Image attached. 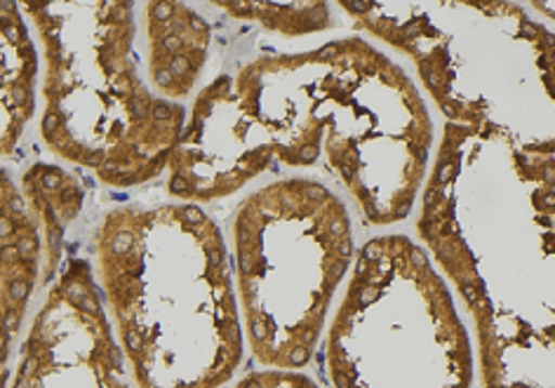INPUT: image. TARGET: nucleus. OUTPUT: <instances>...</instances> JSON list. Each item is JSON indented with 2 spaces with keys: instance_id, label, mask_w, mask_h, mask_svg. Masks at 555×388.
I'll list each match as a JSON object with an SVG mask.
<instances>
[{
  "instance_id": "1",
  "label": "nucleus",
  "mask_w": 555,
  "mask_h": 388,
  "mask_svg": "<svg viewBox=\"0 0 555 388\" xmlns=\"http://www.w3.org/2000/svg\"><path fill=\"white\" fill-rule=\"evenodd\" d=\"M416 233L474 321L482 388H555V156L446 122Z\"/></svg>"
},
{
  "instance_id": "2",
  "label": "nucleus",
  "mask_w": 555,
  "mask_h": 388,
  "mask_svg": "<svg viewBox=\"0 0 555 388\" xmlns=\"http://www.w3.org/2000/svg\"><path fill=\"white\" fill-rule=\"evenodd\" d=\"M233 80L275 160L323 168L367 227L400 224L420 205L436 128L422 88L391 54L344 36L313 50L261 54Z\"/></svg>"
},
{
  "instance_id": "3",
  "label": "nucleus",
  "mask_w": 555,
  "mask_h": 388,
  "mask_svg": "<svg viewBox=\"0 0 555 388\" xmlns=\"http://www.w3.org/2000/svg\"><path fill=\"white\" fill-rule=\"evenodd\" d=\"M96 279L137 388H221L245 329L217 221L193 203L120 205L94 233Z\"/></svg>"
},
{
  "instance_id": "4",
  "label": "nucleus",
  "mask_w": 555,
  "mask_h": 388,
  "mask_svg": "<svg viewBox=\"0 0 555 388\" xmlns=\"http://www.w3.org/2000/svg\"><path fill=\"white\" fill-rule=\"evenodd\" d=\"M358 31L405 54L448 122L555 156V20L532 3H337Z\"/></svg>"
},
{
  "instance_id": "5",
  "label": "nucleus",
  "mask_w": 555,
  "mask_h": 388,
  "mask_svg": "<svg viewBox=\"0 0 555 388\" xmlns=\"http://www.w3.org/2000/svg\"><path fill=\"white\" fill-rule=\"evenodd\" d=\"M22 10L43 48L46 146L111 189L154 182L168 170L189 116L139 74L134 3L29 0Z\"/></svg>"
},
{
  "instance_id": "6",
  "label": "nucleus",
  "mask_w": 555,
  "mask_h": 388,
  "mask_svg": "<svg viewBox=\"0 0 555 388\" xmlns=\"http://www.w3.org/2000/svg\"><path fill=\"white\" fill-rule=\"evenodd\" d=\"M356 255L349 205L321 179H278L235 207L231 259L259 365L297 372L311 363Z\"/></svg>"
},
{
  "instance_id": "7",
  "label": "nucleus",
  "mask_w": 555,
  "mask_h": 388,
  "mask_svg": "<svg viewBox=\"0 0 555 388\" xmlns=\"http://www.w3.org/2000/svg\"><path fill=\"white\" fill-rule=\"evenodd\" d=\"M332 388H474L476 355L448 283L405 233L360 245L325 332Z\"/></svg>"
},
{
  "instance_id": "8",
  "label": "nucleus",
  "mask_w": 555,
  "mask_h": 388,
  "mask_svg": "<svg viewBox=\"0 0 555 388\" xmlns=\"http://www.w3.org/2000/svg\"><path fill=\"white\" fill-rule=\"evenodd\" d=\"M10 388H130L86 259L72 257L26 335Z\"/></svg>"
},
{
  "instance_id": "9",
  "label": "nucleus",
  "mask_w": 555,
  "mask_h": 388,
  "mask_svg": "<svg viewBox=\"0 0 555 388\" xmlns=\"http://www.w3.org/2000/svg\"><path fill=\"white\" fill-rule=\"evenodd\" d=\"M267 130L247 108L233 76H217L198 92L168 160V193L212 203L233 196L275 165Z\"/></svg>"
},
{
  "instance_id": "10",
  "label": "nucleus",
  "mask_w": 555,
  "mask_h": 388,
  "mask_svg": "<svg viewBox=\"0 0 555 388\" xmlns=\"http://www.w3.org/2000/svg\"><path fill=\"white\" fill-rule=\"evenodd\" d=\"M144 10L151 90L163 100H184L196 90L210 57L212 26L193 8L172 0H154Z\"/></svg>"
},
{
  "instance_id": "11",
  "label": "nucleus",
  "mask_w": 555,
  "mask_h": 388,
  "mask_svg": "<svg viewBox=\"0 0 555 388\" xmlns=\"http://www.w3.org/2000/svg\"><path fill=\"white\" fill-rule=\"evenodd\" d=\"M0 249H3V363H8L10 344L22 327L26 307L43 283L46 247L43 231L31 207L26 205L22 189L3 172L0 184Z\"/></svg>"
},
{
  "instance_id": "12",
  "label": "nucleus",
  "mask_w": 555,
  "mask_h": 388,
  "mask_svg": "<svg viewBox=\"0 0 555 388\" xmlns=\"http://www.w3.org/2000/svg\"><path fill=\"white\" fill-rule=\"evenodd\" d=\"M20 8L8 0L0 5V142L5 158L15 151L36 114L38 57Z\"/></svg>"
},
{
  "instance_id": "13",
  "label": "nucleus",
  "mask_w": 555,
  "mask_h": 388,
  "mask_svg": "<svg viewBox=\"0 0 555 388\" xmlns=\"http://www.w3.org/2000/svg\"><path fill=\"white\" fill-rule=\"evenodd\" d=\"M22 196L36 215L40 231H43V283H48L54 279V271L62 261L64 231L86 205V189L62 165L34 163L22 174Z\"/></svg>"
},
{
  "instance_id": "14",
  "label": "nucleus",
  "mask_w": 555,
  "mask_h": 388,
  "mask_svg": "<svg viewBox=\"0 0 555 388\" xmlns=\"http://www.w3.org/2000/svg\"><path fill=\"white\" fill-rule=\"evenodd\" d=\"M233 20L253 22L263 31L285 38L318 36L330 29H339L337 5L330 3H215Z\"/></svg>"
},
{
  "instance_id": "15",
  "label": "nucleus",
  "mask_w": 555,
  "mask_h": 388,
  "mask_svg": "<svg viewBox=\"0 0 555 388\" xmlns=\"http://www.w3.org/2000/svg\"><path fill=\"white\" fill-rule=\"evenodd\" d=\"M233 388H318V384L295 370H261L247 374Z\"/></svg>"
}]
</instances>
